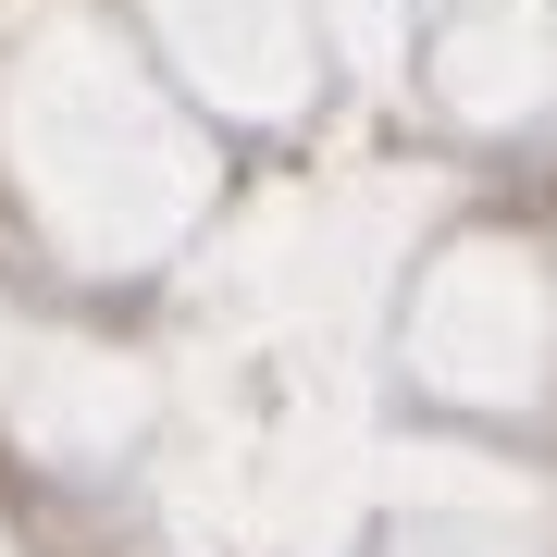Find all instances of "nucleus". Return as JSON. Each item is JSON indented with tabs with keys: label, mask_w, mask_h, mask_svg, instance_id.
Here are the masks:
<instances>
[]
</instances>
